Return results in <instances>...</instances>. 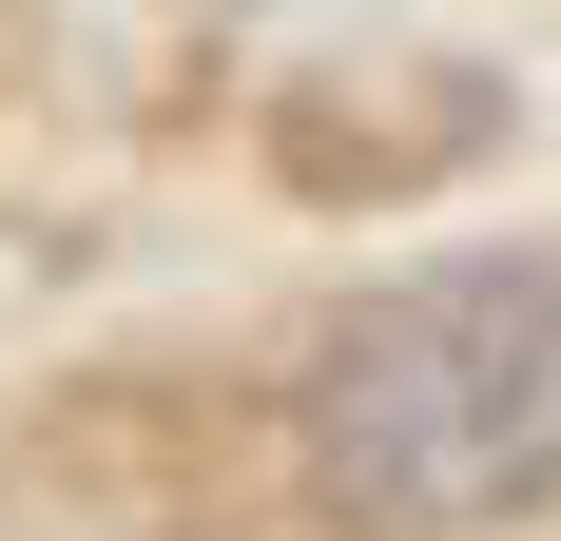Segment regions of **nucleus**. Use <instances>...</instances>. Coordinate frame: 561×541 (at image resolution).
<instances>
[{
	"instance_id": "nucleus-1",
	"label": "nucleus",
	"mask_w": 561,
	"mask_h": 541,
	"mask_svg": "<svg viewBox=\"0 0 561 541\" xmlns=\"http://www.w3.org/2000/svg\"><path fill=\"white\" fill-rule=\"evenodd\" d=\"M310 484L368 541H484L561 503V252L426 270L310 368Z\"/></svg>"
}]
</instances>
